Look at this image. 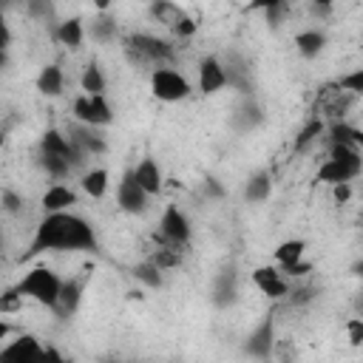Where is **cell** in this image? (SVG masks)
I'll return each instance as SVG.
<instances>
[{
    "label": "cell",
    "mask_w": 363,
    "mask_h": 363,
    "mask_svg": "<svg viewBox=\"0 0 363 363\" xmlns=\"http://www.w3.org/2000/svg\"><path fill=\"white\" fill-rule=\"evenodd\" d=\"M48 250H57V252H74V250H96V233L94 227L62 210V213H45V218L40 221L34 238H31V247L23 258H34L40 252H48Z\"/></svg>",
    "instance_id": "cell-1"
},
{
    "label": "cell",
    "mask_w": 363,
    "mask_h": 363,
    "mask_svg": "<svg viewBox=\"0 0 363 363\" xmlns=\"http://www.w3.org/2000/svg\"><path fill=\"white\" fill-rule=\"evenodd\" d=\"M60 284H62V281H60V275H57L54 269H48V267H34V269H28V272L20 278L17 289H20L23 298H31V301H37V303L54 309L57 301H60Z\"/></svg>",
    "instance_id": "cell-2"
},
{
    "label": "cell",
    "mask_w": 363,
    "mask_h": 363,
    "mask_svg": "<svg viewBox=\"0 0 363 363\" xmlns=\"http://www.w3.org/2000/svg\"><path fill=\"white\" fill-rule=\"evenodd\" d=\"M125 54L130 62H142V65H167L173 62V45L167 40L150 37V34H133L125 40Z\"/></svg>",
    "instance_id": "cell-3"
},
{
    "label": "cell",
    "mask_w": 363,
    "mask_h": 363,
    "mask_svg": "<svg viewBox=\"0 0 363 363\" xmlns=\"http://www.w3.org/2000/svg\"><path fill=\"white\" fill-rule=\"evenodd\" d=\"M150 91L162 102H179V99H184L190 94V82H187L184 74L162 65V68L150 71Z\"/></svg>",
    "instance_id": "cell-4"
},
{
    "label": "cell",
    "mask_w": 363,
    "mask_h": 363,
    "mask_svg": "<svg viewBox=\"0 0 363 363\" xmlns=\"http://www.w3.org/2000/svg\"><path fill=\"white\" fill-rule=\"evenodd\" d=\"M159 235L162 241L167 244H176V247H184L193 235V227H190V218L176 207V204H167L162 218H159Z\"/></svg>",
    "instance_id": "cell-5"
},
{
    "label": "cell",
    "mask_w": 363,
    "mask_h": 363,
    "mask_svg": "<svg viewBox=\"0 0 363 363\" xmlns=\"http://www.w3.org/2000/svg\"><path fill=\"white\" fill-rule=\"evenodd\" d=\"M147 199H150V196L142 190V184L136 182L133 170H125L122 179H119V184H116V204H119L125 213L139 216V213L147 210Z\"/></svg>",
    "instance_id": "cell-6"
},
{
    "label": "cell",
    "mask_w": 363,
    "mask_h": 363,
    "mask_svg": "<svg viewBox=\"0 0 363 363\" xmlns=\"http://www.w3.org/2000/svg\"><path fill=\"white\" fill-rule=\"evenodd\" d=\"M250 278H252V284L261 289V295H267V298H272V301L289 295V284L284 281V272H281L278 267H272V264L255 267Z\"/></svg>",
    "instance_id": "cell-7"
},
{
    "label": "cell",
    "mask_w": 363,
    "mask_h": 363,
    "mask_svg": "<svg viewBox=\"0 0 363 363\" xmlns=\"http://www.w3.org/2000/svg\"><path fill=\"white\" fill-rule=\"evenodd\" d=\"M227 85V71H224V62L218 57H204L201 65H199V91L201 94H218L221 88Z\"/></svg>",
    "instance_id": "cell-8"
},
{
    "label": "cell",
    "mask_w": 363,
    "mask_h": 363,
    "mask_svg": "<svg viewBox=\"0 0 363 363\" xmlns=\"http://www.w3.org/2000/svg\"><path fill=\"white\" fill-rule=\"evenodd\" d=\"M40 153H57V156H65L71 164H77V162H82L79 156V150L74 147V142L62 133V130H57V128H45L43 130V136H40Z\"/></svg>",
    "instance_id": "cell-9"
},
{
    "label": "cell",
    "mask_w": 363,
    "mask_h": 363,
    "mask_svg": "<svg viewBox=\"0 0 363 363\" xmlns=\"http://www.w3.org/2000/svg\"><path fill=\"white\" fill-rule=\"evenodd\" d=\"M40 354H43V346L34 335H20L17 340L0 349L3 360H40Z\"/></svg>",
    "instance_id": "cell-10"
},
{
    "label": "cell",
    "mask_w": 363,
    "mask_h": 363,
    "mask_svg": "<svg viewBox=\"0 0 363 363\" xmlns=\"http://www.w3.org/2000/svg\"><path fill=\"white\" fill-rule=\"evenodd\" d=\"M133 170V176H136V182L142 184V190L147 193V196H159L162 193V187H164V182H162V170H159V164L150 159V156H145L136 167H130Z\"/></svg>",
    "instance_id": "cell-11"
},
{
    "label": "cell",
    "mask_w": 363,
    "mask_h": 363,
    "mask_svg": "<svg viewBox=\"0 0 363 363\" xmlns=\"http://www.w3.org/2000/svg\"><path fill=\"white\" fill-rule=\"evenodd\" d=\"M40 204H43V210L45 213H62V210H71L74 204H77V193L68 187V184H51L45 193H43V199H40Z\"/></svg>",
    "instance_id": "cell-12"
},
{
    "label": "cell",
    "mask_w": 363,
    "mask_h": 363,
    "mask_svg": "<svg viewBox=\"0 0 363 363\" xmlns=\"http://www.w3.org/2000/svg\"><path fill=\"white\" fill-rule=\"evenodd\" d=\"M363 170L360 167H352V164H343L337 159H326L320 167H318V182L323 184H337V182H354Z\"/></svg>",
    "instance_id": "cell-13"
},
{
    "label": "cell",
    "mask_w": 363,
    "mask_h": 363,
    "mask_svg": "<svg viewBox=\"0 0 363 363\" xmlns=\"http://www.w3.org/2000/svg\"><path fill=\"white\" fill-rule=\"evenodd\" d=\"M54 37H57V43H60V45H65V48L77 51V48L82 45V40H85V26H82V20H79V17H68V20H62V23L57 26Z\"/></svg>",
    "instance_id": "cell-14"
},
{
    "label": "cell",
    "mask_w": 363,
    "mask_h": 363,
    "mask_svg": "<svg viewBox=\"0 0 363 363\" xmlns=\"http://www.w3.org/2000/svg\"><path fill=\"white\" fill-rule=\"evenodd\" d=\"M247 352L252 357H269V352H272V318L261 320L258 329L247 337Z\"/></svg>",
    "instance_id": "cell-15"
},
{
    "label": "cell",
    "mask_w": 363,
    "mask_h": 363,
    "mask_svg": "<svg viewBox=\"0 0 363 363\" xmlns=\"http://www.w3.org/2000/svg\"><path fill=\"white\" fill-rule=\"evenodd\" d=\"M62 85H65V77H62V68L57 62L40 68V74H37V91L43 96H60L62 94Z\"/></svg>",
    "instance_id": "cell-16"
},
{
    "label": "cell",
    "mask_w": 363,
    "mask_h": 363,
    "mask_svg": "<svg viewBox=\"0 0 363 363\" xmlns=\"http://www.w3.org/2000/svg\"><path fill=\"white\" fill-rule=\"evenodd\" d=\"M323 45H326V34L318 31V28H309V31H298L295 34V48L306 60H315L323 51Z\"/></svg>",
    "instance_id": "cell-17"
},
{
    "label": "cell",
    "mask_w": 363,
    "mask_h": 363,
    "mask_svg": "<svg viewBox=\"0 0 363 363\" xmlns=\"http://www.w3.org/2000/svg\"><path fill=\"white\" fill-rule=\"evenodd\" d=\"M79 298H82V281L79 278H68L60 284V301L54 309H60L62 315H74L77 306H79Z\"/></svg>",
    "instance_id": "cell-18"
},
{
    "label": "cell",
    "mask_w": 363,
    "mask_h": 363,
    "mask_svg": "<svg viewBox=\"0 0 363 363\" xmlns=\"http://www.w3.org/2000/svg\"><path fill=\"white\" fill-rule=\"evenodd\" d=\"M68 139L74 142V147H77L79 153H102V150H105V142H102V139H99V136L91 130V125L74 128Z\"/></svg>",
    "instance_id": "cell-19"
},
{
    "label": "cell",
    "mask_w": 363,
    "mask_h": 363,
    "mask_svg": "<svg viewBox=\"0 0 363 363\" xmlns=\"http://www.w3.org/2000/svg\"><path fill=\"white\" fill-rule=\"evenodd\" d=\"M108 170L105 167H91L88 173H82V179H79V184H82V190H85V196H91V199H102L105 193H108Z\"/></svg>",
    "instance_id": "cell-20"
},
{
    "label": "cell",
    "mask_w": 363,
    "mask_h": 363,
    "mask_svg": "<svg viewBox=\"0 0 363 363\" xmlns=\"http://www.w3.org/2000/svg\"><path fill=\"white\" fill-rule=\"evenodd\" d=\"M150 17L159 20L162 26H167V28H176V23L184 17V11L173 0H150Z\"/></svg>",
    "instance_id": "cell-21"
},
{
    "label": "cell",
    "mask_w": 363,
    "mask_h": 363,
    "mask_svg": "<svg viewBox=\"0 0 363 363\" xmlns=\"http://www.w3.org/2000/svg\"><path fill=\"white\" fill-rule=\"evenodd\" d=\"M269 190H272V179H269L267 170H261V173H255V176L247 182L244 199L252 201V204H258V201H267V199H269Z\"/></svg>",
    "instance_id": "cell-22"
},
{
    "label": "cell",
    "mask_w": 363,
    "mask_h": 363,
    "mask_svg": "<svg viewBox=\"0 0 363 363\" xmlns=\"http://www.w3.org/2000/svg\"><path fill=\"white\" fill-rule=\"evenodd\" d=\"M79 88H82L88 96L105 94V74H102V68H99L96 62H88V65L82 68V74H79Z\"/></svg>",
    "instance_id": "cell-23"
},
{
    "label": "cell",
    "mask_w": 363,
    "mask_h": 363,
    "mask_svg": "<svg viewBox=\"0 0 363 363\" xmlns=\"http://www.w3.org/2000/svg\"><path fill=\"white\" fill-rule=\"evenodd\" d=\"M329 142H343V145L360 147V145H363V130L340 119V122H332V125H329Z\"/></svg>",
    "instance_id": "cell-24"
},
{
    "label": "cell",
    "mask_w": 363,
    "mask_h": 363,
    "mask_svg": "<svg viewBox=\"0 0 363 363\" xmlns=\"http://www.w3.org/2000/svg\"><path fill=\"white\" fill-rule=\"evenodd\" d=\"M40 167L54 179V182H62L68 173H71V162L65 156H57V153H40Z\"/></svg>",
    "instance_id": "cell-25"
},
{
    "label": "cell",
    "mask_w": 363,
    "mask_h": 363,
    "mask_svg": "<svg viewBox=\"0 0 363 363\" xmlns=\"http://www.w3.org/2000/svg\"><path fill=\"white\" fill-rule=\"evenodd\" d=\"M213 301H216V306H227V303L235 301V275H233V269H224L218 275L216 289H213Z\"/></svg>",
    "instance_id": "cell-26"
},
{
    "label": "cell",
    "mask_w": 363,
    "mask_h": 363,
    "mask_svg": "<svg viewBox=\"0 0 363 363\" xmlns=\"http://www.w3.org/2000/svg\"><path fill=\"white\" fill-rule=\"evenodd\" d=\"M303 250H306V241H303V238H289V241H281V244L275 247L272 258H275L278 267H281V264H289V261L303 258Z\"/></svg>",
    "instance_id": "cell-27"
},
{
    "label": "cell",
    "mask_w": 363,
    "mask_h": 363,
    "mask_svg": "<svg viewBox=\"0 0 363 363\" xmlns=\"http://www.w3.org/2000/svg\"><path fill=\"white\" fill-rule=\"evenodd\" d=\"M113 122V111L105 99V94H94L91 96V128H102Z\"/></svg>",
    "instance_id": "cell-28"
},
{
    "label": "cell",
    "mask_w": 363,
    "mask_h": 363,
    "mask_svg": "<svg viewBox=\"0 0 363 363\" xmlns=\"http://www.w3.org/2000/svg\"><path fill=\"white\" fill-rule=\"evenodd\" d=\"M91 37H94L96 43H111V40L116 37V20L102 11V14L91 23Z\"/></svg>",
    "instance_id": "cell-29"
},
{
    "label": "cell",
    "mask_w": 363,
    "mask_h": 363,
    "mask_svg": "<svg viewBox=\"0 0 363 363\" xmlns=\"http://www.w3.org/2000/svg\"><path fill=\"white\" fill-rule=\"evenodd\" d=\"M133 278H136V281H142V284H145V286H150V289L162 286V269H159L153 261L136 264V267H133Z\"/></svg>",
    "instance_id": "cell-30"
},
{
    "label": "cell",
    "mask_w": 363,
    "mask_h": 363,
    "mask_svg": "<svg viewBox=\"0 0 363 363\" xmlns=\"http://www.w3.org/2000/svg\"><path fill=\"white\" fill-rule=\"evenodd\" d=\"M320 133H323V122H320L318 116H315V119H309V122L301 128V133L295 136V150H306V147H309Z\"/></svg>",
    "instance_id": "cell-31"
},
{
    "label": "cell",
    "mask_w": 363,
    "mask_h": 363,
    "mask_svg": "<svg viewBox=\"0 0 363 363\" xmlns=\"http://www.w3.org/2000/svg\"><path fill=\"white\" fill-rule=\"evenodd\" d=\"M337 88L346 91V94H352V96H360V94H363V71L354 68L352 74L340 77V79H337Z\"/></svg>",
    "instance_id": "cell-32"
},
{
    "label": "cell",
    "mask_w": 363,
    "mask_h": 363,
    "mask_svg": "<svg viewBox=\"0 0 363 363\" xmlns=\"http://www.w3.org/2000/svg\"><path fill=\"white\" fill-rule=\"evenodd\" d=\"M20 306H23V295H20L17 286H11V289H6V292L0 295V315L20 312Z\"/></svg>",
    "instance_id": "cell-33"
},
{
    "label": "cell",
    "mask_w": 363,
    "mask_h": 363,
    "mask_svg": "<svg viewBox=\"0 0 363 363\" xmlns=\"http://www.w3.org/2000/svg\"><path fill=\"white\" fill-rule=\"evenodd\" d=\"M74 119L79 122V125H91V96L88 94H79L77 99H74Z\"/></svg>",
    "instance_id": "cell-34"
},
{
    "label": "cell",
    "mask_w": 363,
    "mask_h": 363,
    "mask_svg": "<svg viewBox=\"0 0 363 363\" xmlns=\"http://www.w3.org/2000/svg\"><path fill=\"white\" fill-rule=\"evenodd\" d=\"M26 11L34 20H45L54 14V3L51 0H26Z\"/></svg>",
    "instance_id": "cell-35"
},
{
    "label": "cell",
    "mask_w": 363,
    "mask_h": 363,
    "mask_svg": "<svg viewBox=\"0 0 363 363\" xmlns=\"http://www.w3.org/2000/svg\"><path fill=\"white\" fill-rule=\"evenodd\" d=\"M278 269H281V272H286V275H292V278H301V275H309V272H312V264H309V261H303V258H298V261L281 264Z\"/></svg>",
    "instance_id": "cell-36"
},
{
    "label": "cell",
    "mask_w": 363,
    "mask_h": 363,
    "mask_svg": "<svg viewBox=\"0 0 363 363\" xmlns=\"http://www.w3.org/2000/svg\"><path fill=\"white\" fill-rule=\"evenodd\" d=\"M0 204H3V210L17 213V210L23 207V199H20L14 190H3V193H0Z\"/></svg>",
    "instance_id": "cell-37"
},
{
    "label": "cell",
    "mask_w": 363,
    "mask_h": 363,
    "mask_svg": "<svg viewBox=\"0 0 363 363\" xmlns=\"http://www.w3.org/2000/svg\"><path fill=\"white\" fill-rule=\"evenodd\" d=\"M346 332H349V343H352V346H360V343H363V320H360V318H352V320L346 323Z\"/></svg>",
    "instance_id": "cell-38"
},
{
    "label": "cell",
    "mask_w": 363,
    "mask_h": 363,
    "mask_svg": "<svg viewBox=\"0 0 363 363\" xmlns=\"http://www.w3.org/2000/svg\"><path fill=\"white\" fill-rule=\"evenodd\" d=\"M332 199H335L337 204H346V201L352 199V182H337V184H332Z\"/></svg>",
    "instance_id": "cell-39"
},
{
    "label": "cell",
    "mask_w": 363,
    "mask_h": 363,
    "mask_svg": "<svg viewBox=\"0 0 363 363\" xmlns=\"http://www.w3.org/2000/svg\"><path fill=\"white\" fill-rule=\"evenodd\" d=\"M196 28H199V23H196L193 17H187V14H184V17L176 23V28H173V31H176L179 37H193V34H196Z\"/></svg>",
    "instance_id": "cell-40"
},
{
    "label": "cell",
    "mask_w": 363,
    "mask_h": 363,
    "mask_svg": "<svg viewBox=\"0 0 363 363\" xmlns=\"http://www.w3.org/2000/svg\"><path fill=\"white\" fill-rule=\"evenodd\" d=\"M9 45H11V28H9L6 14H3V9H0V51H6Z\"/></svg>",
    "instance_id": "cell-41"
},
{
    "label": "cell",
    "mask_w": 363,
    "mask_h": 363,
    "mask_svg": "<svg viewBox=\"0 0 363 363\" xmlns=\"http://www.w3.org/2000/svg\"><path fill=\"white\" fill-rule=\"evenodd\" d=\"M278 3H284V0H250V11H267V9H272V6H278Z\"/></svg>",
    "instance_id": "cell-42"
},
{
    "label": "cell",
    "mask_w": 363,
    "mask_h": 363,
    "mask_svg": "<svg viewBox=\"0 0 363 363\" xmlns=\"http://www.w3.org/2000/svg\"><path fill=\"white\" fill-rule=\"evenodd\" d=\"M312 298V289H295L292 292V303H306Z\"/></svg>",
    "instance_id": "cell-43"
},
{
    "label": "cell",
    "mask_w": 363,
    "mask_h": 363,
    "mask_svg": "<svg viewBox=\"0 0 363 363\" xmlns=\"http://www.w3.org/2000/svg\"><path fill=\"white\" fill-rule=\"evenodd\" d=\"M315 9H332L335 6V0H309Z\"/></svg>",
    "instance_id": "cell-44"
},
{
    "label": "cell",
    "mask_w": 363,
    "mask_h": 363,
    "mask_svg": "<svg viewBox=\"0 0 363 363\" xmlns=\"http://www.w3.org/2000/svg\"><path fill=\"white\" fill-rule=\"evenodd\" d=\"M9 332H11V326H9L6 320H0V340H6V337H9Z\"/></svg>",
    "instance_id": "cell-45"
},
{
    "label": "cell",
    "mask_w": 363,
    "mask_h": 363,
    "mask_svg": "<svg viewBox=\"0 0 363 363\" xmlns=\"http://www.w3.org/2000/svg\"><path fill=\"white\" fill-rule=\"evenodd\" d=\"M94 6H96L99 11H108V6H111V0H94Z\"/></svg>",
    "instance_id": "cell-46"
},
{
    "label": "cell",
    "mask_w": 363,
    "mask_h": 363,
    "mask_svg": "<svg viewBox=\"0 0 363 363\" xmlns=\"http://www.w3.org/2000/svg\"><path fill=\"white\" fill-rule=\"evenodd\" d=\"M6 65H9V54H6V51H0V71H3Z\"/></svg>",
    "instance_id": "cell-47"
},
{
    "label": "cell",
    "mask_w": 363,
    "mask_h": 363,
    "mask_svg": "<svg viewBox=\"0 0 363 363\" xmlns=\"http://www.w3.org/2000/svg\"><path fill=\"white\" fill-rule=\"evenodd\" d=\"M14 0H0V9H6V6H11Z\"/></svg>",
    "instance_id": "cell-48"
},
{
    "label": "cell",
    "mask_w": 363,
    "mask_h": 363,
    "mask_svg": "<svg viewBox=\"0 0 363 363\" xmlns=\"http://www.w3.org/2000/svg\"><path fill=\"white\" fill-rule=\"evenodd\" d=\"M3 142H6V133H3V130H0V147H3Z\"/></svg>",
    "instance_id": "cell-49"
}]
</instances>
